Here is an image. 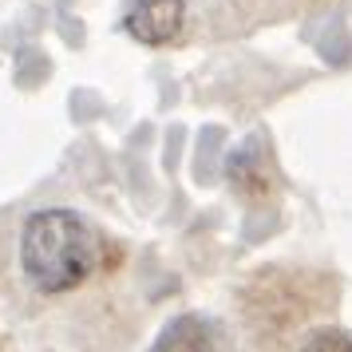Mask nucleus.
<instances>
[{
    "mask_svg": "<svg viewBox=\"0 0 352 352\" xmlns=\"http://www.w3.org/2000/svg\"><path fill=\"white\" fill-rule=\"evenodd\" d=\"M182 20H186L182 0H135L127 12V32L146 48H162L182 32Z\"/></svg>",
    "mask_w": 352,
    "mask_h": 352,
    "instance_id": "2",
    "label": "nucleus"
},
{
    "mask_svg": "<svg viewBox=\"0 0 352 352\" xmlns=\"http://www.w3.org/2000/svg\"><path fill=\"white\" fill-rule=\"evenodd\" d=\"M151 352H214V329L198 313H182L162 324Z\"/></svg>",
    "mask_w": 352,
    "mask_h": 352,
    "instance_id": "3",
    "label": "nucleus"
},
{
    "mask_svg": "<svg viewBox=\"0 0 352 352\" xmlns=\"http://www.w3.org/2000/svg\"><path fill=\"white\" fill-rule=\"evenodd\" d=\"M230 178H234V186H238L241 194H250V198H261V194L273 190L270 166H261L257 155L254 151H245V146H241L238 155H234V162H230Z\"/></svg>",
    "mask_w": 352,
    "mask_h": 352,
    "instance_id": "4",
    "label": "nucleus"
},
{
    "mask_svg": "<svg viewBox=\"0 0 352 352\" xmlns=\"http://www.w3.org/2000/svg\"><path fill=\"white\" fill-rule=\"evenodd\" d=\"M96 230L76 210H36L20 230V273L40 293H72L96 273Z\"/></svg>",
    "mask_w": 352,
    "mask_h": 352,
    "instance_id": "1",
    "label": "nucleus"
},
{
    "mask_svg": "<svg viewBox=\"0 0 352 352\" xmlns=\"http://www.w3.org/2000/svg\"><path fill=\"white\" fill-rule=\"evenodd\" d=\"M301 352H352V336L340 329H320L301 344Z\"/></svg>",
    "mask_w": 352,
    "mask_h": 352,
    "instance_id": "5",
    "label": "nucleus"
}]
</instances>
